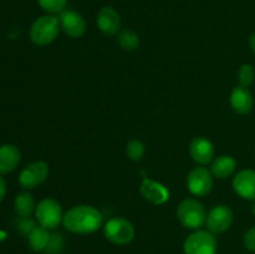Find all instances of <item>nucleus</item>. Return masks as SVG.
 <instances>
[{
	"label": "nucleus",
	"mask_w": 255,
	"mask_h": 254,
	"mask_svg": "<svg viewBox=\"0 0 255 254\" xmlns=\"http://www.w3.org/2000/svg\"><path fill=\"white\" fill-rule=\"evenodd\" d=\"M29 244L31 247L32 251L35 252H41L45 251L49 244L50 237L51 234L49 233V229L44 228V227H35L29 234Z\"/></svg>",
	"instance_id": "obj_19"
},
{
	"label": "nucleus",
	"mask_w": 255,
	"mask_h": 254,
	"mask_svg": "<svg viewBox=\"0 0 255 254\" xmlns=\"http://www.w3.org/2000/svg\"><path fill=\"white\" fill-rule=\"evenodd\" d=\"M214 146L206 137H196L191 142L189 146V153L194 162L198 164H208L214 158Z\"/></svg>",
	"instance_id": "obj_13"
},
{
	"label": "nucleus",
	"mask_w": 255,
	"mask_h": 254,
	"mask_svg": "<svg viewBox=\"0 0 255 254\" xmlns=\"http://www.w3.org/2000/svg\"><path fill=\"white\" fill-rule=\"evenodd\" d=\"M232 223H233V211L224 204H217L207 214L206 224L208 231L213 234L228 231Z\"/></svg>",
	"instance_id": "obj_8"
},
{
	"label": "nucleus",
	"mask_w": 255,
	"mask_h": 254,
	"mask_svg": "<svg viewBox=\"0 0 255 254\" xmlns=\"http://www.w3.org/2000/svg\"><path fill=\"white\" fill-rule=\"evenodd\" d=\"M139 193L144 199L153 204H163L169 199V192L166 187L157 181L144 178L139 187Z\"/></svg>",
	"instance_id": "obj_14"
},
{
	"label": "nucleus",
	"mask_w": 255,
	"mask_h": 254,
	"mask_svg": "<svg viewBox=\"0 0 255 254\" xmlns=\"http://www.w3.org/2000/svg\"><path fill=\"white\" fill-rule=\"evenodd\" d=\"M184 254H216L217 239L209 231H197L184 242Z\"/></svg>",
	"instance_id": "obj_6"
},
{
	"label": "nucleus",
	"mask_w": 255,
	"mask_h": 254,
	"mask_svg": "<svg viewBox=\"0 0 255 254\" xmlns=\"http://www.w3.org/2000/svg\"><path fill=\"white\" fill-rule=\"evenodd\" d=\"M64 247V239L60 234H51L50 237L49 244H47L46 249L44 252H46V254H57Z\"/></svg>",
	"instance_id": "obj_24"
},
{
	"label": "nucleus",
	"mask_w": 255,
	"mask_h": 254,
	"mask_svg": "<svg viewBox=\"0 0 255 254\" xmlns=\"http://www.w3.org/2000/svg\"><path fill=\"white\" fill-rule=\"evenodd\" d=\"M35 216L40 226L46 229H55L59 227L64 218L60 203L51 198H45L39 202L35 209Z\"/></svg>",
	"instance_id": "obj_4"
},
{
	"label": "nucleus",
	"mask_w": 255,
	"mask_h": 254,
	"mask_svg": "<svg viewBox=\"0 0 255 254\" xmlns=\"http://www.w3.org/2000/svg\"><path fill=\"white\" fill-rule=\"evenodd\" d=\"M249 45H251L252 50H253V52L255 54V34H252L251 37H249Z\"/></svg>",
	"instance_id": "obj_28"
},
{
	"label": "nucleus",
	"mask_w": 255,
	"mask_h": 254,
	"mask_svg": "<svg viewBox=\"0 0 255 254\" xmlns=\"http://www.w3.org/2000/svg\"><path fill=\"white\" fill-rule=\"evenodd\" d=\"M59 17L52 14L42 15L32 22L30 27V39L39 46H45L54 41L60 31Z\"/></svg>",
	"instance_id": "obj_2"
},
{
	"label": "nucleus",
	"mask_w": 255,
	"mask_h": 254,
	"mask_svg": "<svg viewBox=\"0 0 255 254\" xmlns=\"http://www.w3.org/2000/svg\"><path fill=\"white\" fill-rule=\"evenodd\" d=\"M20 162V151L14 144H2L0 147V173H10Z\"/></svg>",
	"instance_id": "obj_16"
},
{
	"label": "nucleus",
	"mask_w": 255,
	"mask_h": 254,
	"mask_svg": "<svg viewBox=\"0 0 255 254\" xmlns=\"http://www.w3.org/2000/svg\"><path fill=\"white\" fill-rule=\"evenodd\" d=\"M104 234L106 239L117 246L129 243L134 238V228L129 221L125 218H112L105 224Z\"/></svg>",
	"instance_id": "obj_5"
},
{
	"label": "nucleus",
	"mask_w": 255,
	"mask_h": 254,
	"mask_svg": "<svg viewBox=\"0 0 255 254\" xmlns=\"http://www.w3.org/2000/svg\"><path fill=\"white\" fill-rule=\"evenodd\" d=\"M177 218L186 228L198 229L206 224L207 212L201 202L188 198L179 203L177 208Z\"/></svg>",
	"instance_id": "obj_3"
},
{
	"label": "nucleus",
	"mask_w": 255,
	"mask_h": 254,
	"mask_svg": "<svg viewBox=\"0 0 255 254\" xmlns=\"http://www.w3.org/2000/svg\"><path fill=\"white\" fill-rule=\"evenodd\" d=\"M47 176H49V166L45 162H32L20 172L19 183L22 188L32 189L44 183Z\"/></svg>",
	"instance_id": "obj_9"
},
{
	"label": "nucleus",
	"mask_w": 255,
	"mask_h": 254,
	"mask_svg": "<svg viewBox=\"0 0 255 254\" xmlns=\"http://www.w3.org/2000/svg\"><path fill=\"white\" fill-rule=\"evenodd\" d=\"M16 227H17V231L20 232L21 234H26L29 236L31 233L32 229L35 228V222L32 219L29 218H20L19 221L16 222Z\"/></svg>",
	"instance_id": "obj_25"
},
{
	"label": "nucleus",
	"mask_w": 255,
	"mask_h": 254,
	"mask_svg": "<svg viewBox=\"0 0 255 254\" xmlns=\"http://www.w3.org/2000/svg\"><path fill=\"white\" fill-rule=\"evenodd\" d=\"M14 207L15 212L20 218H29L36 209L34 198H32L31 194L26 193V192L17 194L14 202Z\"/></svg>",
	"instance_id": "obj_18"
},
{
	"label": "nucleus",
	"mask_w": 255,
	"mask_h": 254,
	"mask_svg": "<svg viewBox=\"0 0 255 254\" xmlns=\"http://www.w3.org/2000/svg\"><path fill=\"white\" fill-rule=\"evenodd\" d=\"M96 22L99 29L106 36H114L120 31L121 16H120L119 11L115 10L112 6H104L97 12Z\"/></svg>",
	"instance_id": "obj_11"
},
{
	"label": "nucleus",
	"mask_w": 255,
	"mask_h": 254,
	"mask_svg": "<svg viewBox=\"0 0 255 254\" xmlns=\"http://www.w3.org/2000/svg\"><path fill=\"white\" fill-rule=\"evenodd\" d=\"M187 187L193 196H207L213 188V174L206 167H196L187 176Z\"/></svg>",
	"instance_id": "obj_7"
},
{
	"label": "nucleus",
	"mask_w": 255,
	"mask_h": 254,
	"mask_svg": "<svg viewBox=\"0 0 255 254\" xmlns=\"http://www.w3.org/2000/svg\"><path fill=\"white\" fill-rule=\"evenodd\" d=\"M60 27L70 37H81L86 31V21L81 14L71 9L62 10L59 14Z\"/></svg>",
	"instance_id": "obj_10"
},
{
	"label": "nucleus",
	"mask_w": 255,
	"mask_h": 254,
	"mask_svg": "<svg viewBox=\"0 0 255 254\" xmlns=\"http://www.w3.org/2000/svg\"><path fill=\"white\" fill-rule=\"evenodd\" d=\"M254 69L252 65L249 64H244L242 65L241 69L238 71V80H239V85L243 87H249L254 81Z\"/></svg>",
	"instance_id": "obj_22"
},
{
	"label": "nucleus",
	"mask_w": 255,
	"mask_h": 254,
	"mask_svg": "<svg viewBox=\"0 0 255 254\" xmlns=\"http://www.w3.org/2000/svg\"><path fill=\"white\" fill-rule=\"evenodd\" d=\"M117 42L121 46V49L126 50V51H133L138 47L139 37L132 30L124 29L117 32Z\"/></svg>",
	"instance_id": "obj_20"
},
{
	"label": "nucleus",
	"mask_w": 255,
	"mask_h": 254,
	"mask_svg": "<svg viewBox=\"0 0 255 254\" xmlns=\"http://www.w3.org/2000/svg\"><path fill=\"white\" fill-rule=\"evenodd\" d=\"M5 193H6V187H5L4 179L0 176V202H1L2 198L5 197Z\"/></svg>",
	"instance_id": "obj_27"
},
{
	"label": "nucleus",
	"mask_w": 255,
	"mask_h": 254,
	"mask_svg": "<svg viewBox=\"0 0 255 254\" xmlns=\"http://www.w3.org/2000/svg\"><path fill=\"white\" fill-rule=\"evenodd\" d=\"M252 212H253V214L255 216V203L253 204V207H252Z\"/></svg>",
	"instance_id": "obj_29"
},
{
	"label": "nucleus",
	"mask_w": 255,
	"mask_h": 254,
	"mask_svg": "<svg viewBox=\"0 0 255 254\" xmlns=\"http://www.w3.org/2000/svg\"><path fill=\"white\" fill-rule=\"evenodd\" d=\"M237 162L232 156H219L212 162L211 173L217 178H227L236 171Z\"/></svg>",
	"instance_id": "obj_17"
},
{
	"label": "nucleus",
	"mask_w": 255,
	"mask_h": 254,
	"mask_svg": "<svg viewBox=\"0 0 255 254\" xmlns=\"http://www.w3.org/2000/svg\"><path fill=\"white\" fill-rule=\"evenodd\" d=\"M62 224L75 234H90L99 231L102 226V214L99 209L87 204L70 208L62 218Z\"/></svg>",
	"instance_id": "obj_1"
},
{
	"label": "nucleus",
	"mask_w": 255,
	"mask_h": 254,
	"mask_svg": "<svg viewBox=\"0 0 255 254\" xmlns=\"http://www.w3.org/2000/svg\"><path fill=\"white\" fill-rule=\"evenodd\" d=\"M253 96L248 87L237 86L231 94V106L237 114L247 115L253 109Z\"/></svg>",
	"instance_id": "obj_15"
},
{
	"label": "nucleus",
	"mask_w": 255,
	"mask_h": 254,
	"mask_svg": "<svg viewBox=\"0 0 255 254\" xmlns=\"http://www.w3.org/2000/svg\"><path fill=\"white\" fill-rule=\"evenodd\" d=\"M233 188L239 197L247 201H255V171L243 169L233 179Z\"/></svg>",
	"instance_id": "obj_12"
},
{
	"label": "nucleus",
	"mask_w": 255,
	"mask_h": 254,
	"mask_svg": "<svg viewBox=\"0 0 255 254\" xmlns=\"http://www.w3.org/2000/svg\"><path fill=\"white\" fill-rule=\"evenodd\" d=\"M36 1L45 11L50 12V14H55V12L60 14L66 7L67 0H36Z\"/></svg>",
	"instance_id": "obj_23"
},
{
	"label": "nucleus",
	"mask_w": 255,
	"mask_h": 254,
	"mask_svg": "<svg viewBox=\"0 0 255 254\" xmlns=\"http://www.w3.org/2000/svg\"><path fill=\"white\" fill-rule=\"evenodd\" d=\"M244 246L247 247V249L255 253V227L248 229L244 234Z\"/></svg>",
	"instance_id": "obj_26"
},
{
	"label": "nucleus",
	"mask_w": 255,
	"mask_h": 254,
	"mask_svg": "<svg viewBox=\"0 0 255 254\" xmlns=\"http://www.w3.org/2000/svg\"><path fill=\"white\" fill-rule=\"evenodd\" d=\"M126 153L132 161H139L144 156V144L138 139H131L126 146Z\"/></svg>",
	"instance_id": "obj_21"
}]
</instances>
